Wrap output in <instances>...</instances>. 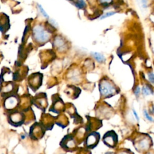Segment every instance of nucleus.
Returning a JSON list of instances; mask_svg holds the SVG:
<instances>
[{"label":"nucleus","instance_id":"1","mask_svg":"<svg viewBox=\"0 0 154 154\" xmlns=\"http://www.w3.org/2000/svg\"><path fill=\"white\" fill-rule=\"evenodd\" d=\"M33 37L35 41L40 43L47 42L49 38V34L42 25H37L33 28Z\"/></svg>","mask_w":154,"mask_h":154},{"label":"nucleus","instance_id":"2","mask_svg":"<svg viewBox=\"0 0 154 154\" xmlns=\"http://www.w3.org/2000/svg\"><path fill=\"white\" fill-rule=\"evenodd\" d=\"M99 91L102 96L107 97L116 92V88L109 81L103 80L99 84Z\"/></svg>","mask_w":154,"mask_h":154},{"label":"nucleus","instance_id":"3","mask_svg":"<svg viewBox=\"0 0 154 154\" xmlns=\"http://www.w3.org/2000/svg\"><path fill=\"white\" fill-rule=\"evenodd\" d=\"M103 141L105 145L110 147H114L117 142V135L114 131H108L103 135Z\"/></svg>","mask_w":154,"mask_h":154},{"label":"nucleus","instance_id":"4","mask_svg":"<svg viewBox=\"0 0 154 154\" xmlns=\"http://www.w3.org/2000/svg\"><path fill=\"white\" fill-rule=\"evenodd\" d=\"M99 139V134L96 132H93L87 136L86 140V144L88 147L93 148L94 147L97 146Z\"/></svg>","mask_w":154,"mask_h":154},{"label":"nucleus","instance_id":"5","mask_svg":"<svg viewBox=\"0 0 154 154\" xmlns=\"http://www.w3.org/2000/svg\"><path fill=\"white\" fill-rule=\"evenodd\" d=\"M54 43V45L55 46V47H57V48L58 50L63 51V50H64L66 48L67 45L66 44V42L60 36H57L55 38Z\"/></svg>","mask_w":154,"mask_h":154},{"label":"nucleus","instance_id":"6","mask_svg":"<svg viewBox=\"0 0 154 154\" xmlns=\"http://www.w3.org/2000/svg\"><path fill=\"white\" fill-rule=\"evenodd\" d=\"M61 143H63V144H61V146L63 147L66 146V148H70L73 147L75 145L74 141L71 136H66L61 141Z\"/></svg>","mask_w":154,"mask_h":154},{"label":"nucleus","instance_id":"7","mask_svg":"<svg viewBox=\"0 0 154 154\" xmlns=\"http://www.w3.org/2000/svg\"><path fill=\"white\" fill-rule=\"evenodd\" d=\"M92 54H93V56L94 57V58L99 63H103L105 61V58L102 54L97 52H93Z\"/></svg>","mask_w":154,"mask_h":154},{"label":"nucleus","instance_id":"8","mask_svg":"<svg viewBox=\"0 0 154 154\" xmlns=\"http://www.w3.org/2000/svg\"><path fill=\"white\" fill-rule=\"evenodd\" d=\"M17 103V100L15 97H11L8 98L6 101V107L7 108H13L15 106L16 104Z\"/></svg>","mask_w":154,"mask_h":154},{"label":"nucleus","instance_id":"9","mask_svg":"<svg viewBox=\"0 0 154 154\" xmlns=\"http://www.w3.org/2000/svg\"><path fill=\"white\" fill-rule=\"evenodd\" d=\"M149 147V142L147 140L143 139L138 143V147L141 149H146Z\"/></svg>","mask_w":154,"mask_h":154},{"label":"nucleus","instance_id":"10","mask_svg":"<svg viewBox=\"0 0 154 154\" xmlns=\"http://www.w3.org/2000/svg\"><path fill=\"white\" fill-rule=\"evenodd\" d=\"M74 3L75 6L80 9L84 8L86 5L84 0H77L76 2H74Z\"/></svg>","mask_w":154,"mask_h":154},{"label":"nucleus","instance_id":"11","mask_svg":"<svg viewBox=\"0 0 154 154\" xmlns=\"http://www.w3.org/2000/svg\"><path fill=\"white\" fill-rule=\"evenodd\" d=\"M142 91H143V94L145 96H147V95H149V94H151L153 93L152 90L148 86H144L143 87Z\"/></svg>","mask_w":154,"mask_h":154},{"label":"nucleus","instance_id":"12","mask_svg":"<svg viewBox=\"0 0 154 154\" xmlns=\"http://www.w3.org/2000/svg\"><path fill=\"white\" fill-rule=\"evenodd\" d=\"M138 2L139 4V5L141 7V8L145 9L147 7V0H138Z\"/></svg>","mask_w":154,"mask_h":154},{"label":"nucleus","instance_id":"13","mask_svg":"<svg viewBox=\"0 0 154 154\" xmlns=\"http://www.w3.org/2000/svg\"><path fill=\"white\" fill-rule=\"evenodd\" d=\"M38 8H39L40 11L41 12L42 14L45 17H46V18H48V17H49L48 14L45 11V10L43 8V7H42V5H41L40 4H38Z\"/></svg>","mask_w":154,"mask_h":154},{"label":"nucleus","instance_id":"14","mask_svg":"<svg viewBox=\"0 0 154 154\" xmlns=\"http://www.w3.org/2000/svg\"><path fill=\"white\" fill-rule=\"evenodd\" d=\"M114 14H116V12L114 11H109V12H108L106 13V14H103V16H102L100 17V19H103L106 17H109V16H111L112 15H114Z\"/></svg>","mask_w":154,"mask_h":154},{"label":"nucleus","instance_id":"15","mask_svg":"<svg viewBox=\"0 0 154 154\" xmlns=\"http://www.w3.org/2000/svg\"><path fill=\"white\" fill-rule=\"evenodd\" d=\"M148 77H149V80L153 84L154 81V78H153V72H150L148 74Z\"/></svg>","mask_w":154,"mask_h":154},{"label":"nucleus","instance_id":"16","mask_svg":"<svg viewBox=\"0 0 154 154\" xmlns=\"http://www.w3.org/2000/svg\"><path fill=\"white\" fill-rule=\"evenodd\" d=\"M144 116L146 117V118L148 120H150V122H153L152 118L150 116H149L148 113L147 112V111H146V110H144Z\"/></svg>","mask_w":154,"mask_h":154},{"label":"nucleus","instance_id":"17","mask_svg":"<svg viewBox=\"0 0 154 154\" xmlns=\"http://www.w3.org/2000/svg\"><path fill=\"white\" fill-rule=\"evenodd\" d=\"M140 92V87H137L136 88V89L135 90L134 93H135V94L136 96H138V95L139 94Z\"/></svg>","mask_w":154,"mask_h":154},{"label":"nucleus","instance_id":"18","mask_svg":"<svg viewBox=\"0 0 154 154\" xmlns=\"http://www.w3.org/2000/svg\"><path fill=\"white\" fill-rule=\"evenodd\" d=\"M112 0H100V1L101 2L102 4H109L111 2Z\"/></svg>","mask_w":154,"mask_h":154},{"label":"nucleus","instance_id":"19","mask_svg":"<svg viewBox=\"0 0 154 154\" xmlns=\"http://www.w3.org/2000/svg\"><path fill=\"white\" fill-rule=\"evenodd\" d=\"M118 154H130V153L128 152V151H125V150H123V151H121L120 153H119Z\"/></svg>","mask_w":154,"mask_h":154},{"label":"nucleus","instance_id":"20","mask_svg":"<svg viewBox=\"0 0 154 154\" xmlns=\"http://www.w3.org/2000/svg\"><path fill=\"white\" fill-rule=\"evenodd\" d=\"M133 112H134V115H135V117H136V119H137V120H138V116H137V113H136V112L135 111V110H133Z\"/></svg>","mask_w":154,"mask_h":154},{"label":"nucleus","instance_id":"21","mask_svg":"<svg viewBox=\"0 0 154 154\" xmlns=\"http://www.w3.org/2000/svg\"><path fill=\"white\" fill-rule=\"evenodd\" d=\"M69 1H73V0H69Z\"/></svg>","mask_w":154,"mask_h":154}]
</instances>
